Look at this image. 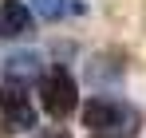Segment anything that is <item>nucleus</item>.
<instances>
[{
  "instance_id": "obj_6",
  "label": "nucleus",
  "mask_w": 146,
  "mask_h": 138,
  "mask_svg": "<svg viewBox=\"0 0 146 138\" xmlns=\"http://www.w3.org/2000/svg\"><path fill=\"white\" fill-rule=\"evenodd\" d=\"M32 4H36V12L44 20H59L67 12H83V4H67V0H32Z\"/></svg>"
},
{
  "instance_id": "obj_7",
  "label": "nucleus",
  "mask_w": 146,
  "mask_h": 138,
  "mask_svg": "<svg viewBox=\"0 0 146 138\" xmlns=\"http://www.w3.org/2000/svg\"><path fill=\"white\" fill-rule=\"evenodd\" d=\"M40 138H71V134H67V130H59V126H55V130H48V134H40Z\"/></svg>"
},
{
  "instance_id": "obj_5",
  "label": "nucleus",
  "mask_w": 146,
  "mask_h": 138,
  "mask_svg": "<svg viewBox=\"0 0 146 138\" xmlns=\"http://www.w3.org/2000/svg\"><path fill=\"white\" fill-rule=\"evenodd\" d=\"M4 71H8V83H20V87H24L28 79L40 75V55H36V51H12V55L4 59Z\"/></svg>"
},
{
  "instance_id": "obj_1",
  "label": "nucleus",
  "mask_w": 146,
  "mask_h": 138,
  "mask_svg": "<svg viewBox=\"0 0 146 138\" xmlns=\"http://www.w3.org/2000/svg\"><path fill=\"white\" fill-rule=\"evenodd\" d=\"M40 99H44V111L55 118H67L79 107V87H75L71 71L67 67H51L48 75H40Z\"/></svg>"
},
{
  "instance_id": "obj_8",
  "label": "nucleus",
  "mask_w": 146,
  "mask_h": 138,
  "mask_svg": "<svg viewBox=\"0 0 146 138\" xmlns=\"http://www.w3.org/2000/svg\"><path fill=\"white\" fill-rule=\"evenodd\" d=\"M95 138H115V134H95Z\"/></svg>"
},
{
  "instance_id": "obj_3",
  "label": "nucleus",
  "mask_w": 146,
  "mask_h": 138,
  "mask_svg": "<svg viewBox=\"0 0 146 138\" xmlns=\"http://www.w3.org/2000/svg\"><path fill=\"white\" fill-rule=\"evenodd\" d=\"M0 111H4V122L16 126V130L36 126V115H32V107H28V95H24L20 83H4V91H0Z\"/></svg>"
},
{
  "instance_id": "obj_2",
  "label": "nucleus",
  "mask_w": 146,
  "mask_h": 138,
  "mask_svg": "<svg viewBox=\"0 0 146 138\" xmlns=\"http://www.w3.org/2000/svg\"><path fill=\"white\" fill-rule=\"evenodd\" d=\"M83 122L99 134H115V130H130V111L115 99H91L83 103Z\"/></svg>"
},
{
  "instance_id": "obj_4",
  "label": "nucleus",
  "mask_w": 146,
  "mask_h": 138,
  "mask_svg": "<svg viewBox=\"0 0 146 138\" xmlns=\"http://www.w3.org/2000/svg\"><path fill=\"white\" fill-rule=\"evenodd\" d=\"M0 36L4 40H24L32 36V12L20 0H4L0 4Z\"/></svg>"
}]
</instances>
